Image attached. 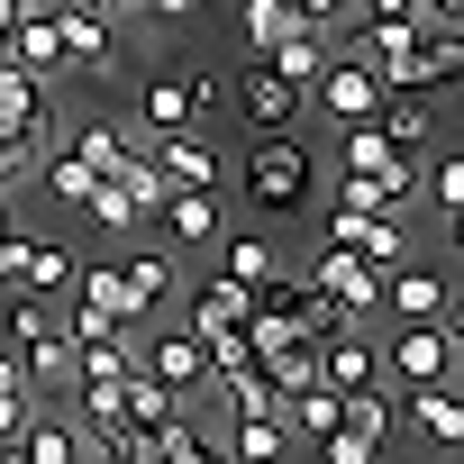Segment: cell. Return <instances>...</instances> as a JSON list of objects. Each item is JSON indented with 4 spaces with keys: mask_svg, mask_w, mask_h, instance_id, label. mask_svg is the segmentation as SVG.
I'll return each mask as SVG.
<instances>
[{
    "mask_svg": "<svg viewBox=\"0 0 464 464\" xmlns=\"http://www.w3.org/2000/svg\"><path fill=\"white\" fill-rule=\"evenodd\" d=\"M328 200H337V209H410V200H401L382 173H346V164L328 173Z\"/></svg>",
    "mask_w": 464,
    "mask_h": 464,
    "instance_id": "cell-27",
    "label": "cell"
},
{
    "mask_svg": "<svg viewBox=\"0 0 464 464\" xmlns=\"http://www.w3.org/2000/svg\"><path fill=\"white\" fill-rule=\"evenodd\" d=\"M10 182H28V146H19L10 128H0V191H10Z\"/></svg>",
    "mask_w": 464,
    "mask_h": 464,
    "instance_id": "cell-31",
    "label": "cell"
},
{
    "mask_svg": "<svg viewBox=\"0 0 464 464\" xmlns=\"http://www.w3.org/2000/svg\"><path fill=\"white\" fill-rule=\"evenodd\" d=\"M0 55H10L19 73H37V82L64 73V37H55V10H46V0H28V10L0 28Z\"/></svg>",
    "mask_w": 464,
    "mask_h": 464,
    "instance_id": "cell-14",
    "label": "cell"
},
{
    "mask_svg": "<svg viewBox=\"0 0 464 464\" xmlns=\"http://www.w3.org/2000/svg\"><path fill=\"white\" fill-rule=\"evenodd\" d=\"M246 200L256 209H310L319 200V146L301 128H265L246 155Z\"/></svg>",
    "mask_w": 464,
    "mask_h": 464,
    "instance_id": "cell-1",
    "label": "cell"
},
{
    "mask_svg": "<svg viewBox=\"0 0 464 464\" xmlns=\"http://www.w3.org/2000/svg\"><path fill=\"white\" fill-rule=\"evenodd\" d=\"M209 110H218V82H209V73H164V64H155V73L137 82V119H146L155 137H164V128H200Z\"/></svg>",
    "mask_w": 464,
    "mask_h": 464,
    "instance_id": "cell-6",
    "label": "cell"
},
{
    "mask_svg": "<svg viewBox=\"0 0 464 464\" xmlns=\"http://www.w3.org/2000/svg\"><path fill=\"white\" fill-rule=\"evenodd\" d=\"M246 301H256L246 283H227V274H209V283H191V301H182V319H191V328L209 337V328H237V319H246Z\"/></svg>",
    "mask_w": 464,
    "mask_h": 464,
    "instance_id": "cell-22",
    "label": "cell"
},
{
    "mask_svg": "<svg viewBox=\"0 0 464 464\" xmlns=\"http://www.w3.org/2000/svg\"><path fill=\"white\" fill-rule=\"evenodd\" d=\"M146 164H155V182H164V191H218V155H209V137H200V128H164Z\"/></svg>",
    "mask_w": 464,
    "mask_h": 464,
    "instance_id": "cell-15",
    "label": "cell"
},
{
    "mask_svg": "<svg viewBox=\"0 0 464 464\" xmlns=\"http://www.w3.org/2000/svg\"><path fill=\"white\" fill-rule=\"evenodd\" d=\"M237 28H246V46L265 55V46L292 28V0H237Z\"/></svg>",
    "mask_w": 464,
    "mask_h": 464,
    "instance_id": "cell-28",
    "label": "cell"
},
{
    "mask_svg": "<svg viewBox=\"0 0 464 464\" xmlns=\"http://www.w3.org/2000/svg\"><path fill=\"white\" fill-rule=\"evenodd\" d=\"M364 19H401V10H419V0H355Z\"/></svg>",
    "mask_w": 464,
    "mask_h": 464,
    "instance_id": "cell-33",
    "label": "cell"
},
{
    "mask_svg": "<svg viewBox=\"0 0 464 464\" xmlns=\"http://www.w3.org/2000/svg\"><path fill=\"white\" fill-rule=\"evenodd\" d=\"M137 10H155V19H191L200 0H137Z\"/></svg>",
    "mask_w": 464,
    "mask_h": 464,
    "instance_id": "cell-34",
    "label": "cell"
},
{
    "mask_svg": "<svg viewBox=\"0 0 464 464\" xmlns=\"http://www.w3.org/2000/svg\"><path fill=\"white\" fill-rule=\"evenodd\" d=\"M73 274H82V256H73L64 237H28V256H19V292L64 301V292H73Z\"/></svg>",
    "mask_w": 464,
    "mask_h": 464,
    "instance_id": "cell-21",
    "label": "cell"
},
{
    "mask_svg": "<svg viewBox=\"0 0 464 464\" xmlns=\"http://www.w3.org/2000/svg\"><path fill=\"white\" fill-rule=\"evenodd\" d=\"M19 10H28V0H0V28H10V19H19Z\"/></svg>",
    "mask_w": 464,
    "mask_h": 464,
    "instance_id": "cell-36",
    "label": "cell"
},
{
    "mask_svg": "<svg viewBox=\"0 0 464 464\" xmlns=\"http://www.w3.org/2000/svg\"><path fill=\"white\" fill-rule=\"evenodd\" d=\"M373 101H382V73H373L364 55H328V64L310 73V110H319L328 128H355V119H373Z\"/></svg>",
    "mask_w": 464,
    "mask_h": 464,
    "instance_id": "cell-5",
    "label": "cell"
},
{
    "mask_svg": "<svg viewBox=\"0 0 464 464\" xmlns=\"http://www.w3.org/2000/svg\"><path fill=\"white\" fill-rule=\"evenodd\" d=\"M46 10H55V37H64V73H92V64H110V28H119V19L82 10V0H46Z\"/></svg>",
    "mask_w": 464,
    "mask_h": 464,
    "instance_id": "cell-18",
    "label": "cell"
},
{
    "mask_svg": "<svg viewBox=\"0 0 464 464\" xmlns=\"http://www.w3.org/2000/svg\"><path fill=\"white\" fill-rule=\"evenodd\" d=\"M455 373V319H392L382 337V382L410 392V382H446Z\"/></svg>",
    "mask_w": 464,
    "mask_h": 464,
    "instance_id": "cell-3",
    "label": "cell"
},
{
    "mask_svg": "<svg viewBox=\"0 0 464 464\" xmlns=\"http://www.w3.org/2000/svg\"><path fill=\"white\" fill-rule=\"evenodd\" d=\"M155 227H164V246L173 256H200L218 227H227V209H218V191H155V209H146Z\"/></svg>",
    "mask_w": 464,
    "mask_h": 464,
    "instance_id": "cell-10",
    "label": "cell"
},
{
    "mask_svg": "<svg viewBox=\"0 0 464 464\" xmlns=\"http://www.w3.org/2000/svg\"><path fill=\"white\" fill-rule=\"evenodd\" d=\"M0 128H10L28 155L55 137V101H46V82H37V73H19L10 55H0Z\"/></svg>",
    "mask_w": 464,
    "mask_h": 464,
    "instance_id": "cell-13",
    "label": "cell"
},
{
    "mask_svg": "<svg viewBox=\"0 0 464 464\" xmlns=\"http://www.w3.org/2000/svg\"><path fill=\"white\" fill-rule=\"evenodd\" d=\"M137 364H146L155 382H173L182 401H191V392H209V346H200V328H164V337H155Z\"/></svg>",
    "mask_w": 464,
    "mask_h": 464,
    "instance_id": "cell-17",
    "label": "cell"
},
{
    "mask_svg": "<svg viewBox=\"0 0 464 464\" xmlns=\"http://www.w3.org/2000/svg\"><path fill=\"white\" fill-rule=\"evenodd\" d=\"M73 283H82V292H101L119 319H146V310H164V301H173V246H128L119 265H82Z\"/></svg>",
    "mask_w": 464,
    "mask_h": 464,
    "instance_id": "cell-2",
    "label": "cell"
},
{
    "mask_svg": "<svg viewBox=\"0 0 464 464\" xmlns=\"http://www.w3.org/2000/svg\"><path fill=\"white\" fill-rule=\"evenodd\" d=\"M155 437V464H209V428L191 419V410H173L164 428H146Z\"/></svg>",
    "mask_w": 464,
    "mask_h": 464,
    "instance_id": "cell-25",
    "label": "cell"
},
{
    "mask_svg": "<svg viewBox=\"0 0 464 464\" xmlns=\"http://www.w3.org/2000/svg\"><path fill=\"white\" fill-rule=\"evenodd\" d=\"M382 319H446V274L419 265V256H401L382 274Z\"/></svg>",
    "mask_w": 464,
    "mask_h": 464,
    "instance_id": "cell-16",
    "label": "cell"
},
{
    "mask_svg": "<svg viewBox=\"0 0 464 464\" xmlns=\"http://www.w3.org/2000/svg\"><path fill=\"white\" fill-rule=\"evenodd\" d=\"M82 455H101V428H82L73 410H28L19 464H82Z\"/></svg>",
    "mask_w": 464,
    "mask_h": 464,
    "instance_id": "cell-12",
    "label": "cell"
},
{
    "mask_svg": "<svg viewBox=\"0 0 464 464\" xmlns=\"http://www.w3.org/2000/svg\"><path fill=\"white\" fill-rule=\"evenodd\" d=\"M10 346H19V364H28V392H37V401H64V392H73V364H82V346H73V328H64L55 310H46L28 337H10Z\"/></svg>",
    "mask_w": 464,
    "mask_h": 464,
    "instance_id": "cell-9",
    "label": "cell"
},
{
    "mask_svg": "<svg viewBox=\"0 0 464 464\" xmlns=\"http://www.w3.org/2000/svg\"><path fill=\"white\" fill-rule=\"evenodd\" d=\"M419 200H428L437 218H455V209H464V155H455L446 137H437V146L419 155Z\"/></svg>",
    "mask_w": 464,
    "mask_h": 464,
    "instance_id": "cell-24",
    "label": "cell"
},
{
    "mask_svg": "<svg viewBox=\"0 0 464 464\" xmlns=\"http://www.w3.org/2000/svg\"><path fill=\"white\" fill-rule=\"evenodd\" d=\"M373 128H382L401 155H428V146L446 137V128H437V110H428V92H382V101H373Z\"/></svg>",
    "mask_w": 464,
    "mask_h": 464,
    "instance_id": "cell-19",
    "label": "cell"
},
{
    "mask_svg": "<svg viewBox=\"0 0 464 464\" xmlns=\"http://www.w3.org/2000/svg\"><path fill=\"white\" fill-rule=\"evenodd\" d=\"M82 10H101V19H128V10H137V0H82Z\"/></svg>",
    "mask_w": 464,
    "mask_h": 464,
    "instance_id": "cell-35",
    "label": "cell"
},
{
    "mask_svg": "<svg viewBox=\"0 0 464 464\" xmlns=\"http://www.w3.org/2000/svg\"><path fill=\"white\" fill-rule=\"evenodd\" d=\"M346 10H355V0H292V19H310V28H337Z\"/></svg>",
    "mask_w": 464,
    "mask_h": 464,
    "instance_id": "cell-30",
    "label": "cell"
},
{
    "mask_svg": "<svg viewBox=\"0 0 464 464\" xmlns=\"http://www.w3.org/2000/svg\"><path fill=\"white\" fill-rule=\"evenodd\" d=\"M0 392H19V401H37V392H28V364H19V346H0Z\"/></svg>",
    "mask_w": 464,
    "mask_h": 464,
    "instance_id": "cell-32",
    "label": "cell"
},
{
    "mask_svg": "<svg viewBox=\"0 0 464 464\" xmlns=\"http://www.w3.org/2000/svg\"><path fill=\"white\" fill-rule=\"evenodd\" d=\"M283 446H292L283 410H265V419H227V455H246V464H265V455H283Z\"/></svg>",
    "mask_w": 464,
    "mask_h": 464,
    "instance_id": "cell-26",
    "label": "cell"
},
{
    "mask_svg": "<svg viewBox=\"0 0 464 464\" xmlns=\"http://www.w3.org/2000/svg\"><path fill=\"white\" fill-rule=\"evenodd\" d=\"M401 428H419L437 455H464V401H455V373H446V382H410V392H401Z\"/></svg>",
    "mask_w": 464,
    "mask_h": 464,
    "instance_id": "cell-11",
    "label": "cell"
},
{
    "mask_svg": "<svg viewBox=\"0 0 464 464\" xmlns=\"http://www.w3.org/2000/svg\"><path fill=\"white\" fill-rule=\"evenodd\" d=\"M265 64H274V73H292V82L310 92V73L328 64V28H310V19H292V28H283V37L265 46Z\"/></svg>",
    "mask_w": 464,
    "mask_h": 464,
    "instance_id": "cell-23",
    "label": "cell"
},
{
    "mask_svg": "<svg viewBox=\"0 0 464 464\" xmlns=\"http://www.w3.org/2000/svg\"><path fill=\"white\" fill-rule=\"evenodd\" d=\"M382 446H392V437H364V428H337V419H328V437H319V455H328V464H373Z\"/></svg>",
    "mask_w": 464,
    "mask_h": 464,
    "instance_id": "cell-29",
    "label": "cell"
},
{
    "mask_svg": "<svg viewBox=\"0 0 464 464\" xmlns=\"http://www.w3.org/2000/svg\"><path fill=\"white\" fill-rule=\"evenodd\" d=\"M237 119H246L256 137H265V128H301V119H310V92H301L292 73H274V64L256 55V64L237 73Z\"/></svg>",
    "mask_w": 464,
    "mask_h": 464,
    "instance_id": "cell-8",
    "label": "cell"
},
{
    "mask_svg": "<svg viewBox=\"0 0 464 464\" xmlns=\"http://www.w3.org/2000/svg\"><path fill=\"white\" fill-rule=\"evenodd\" d=\"M419 28H428L419 10H401V19H364L346 55H364V64L382 73V92H428V82H419Z\"/></svg>",
    "mask_w": 464,
    "mask_h": 464,
    "instance_id": "cell-4",
    "label": "cell"
},
{
    "mask_svg": "<svg viewBox=\"0 0 464 464\" xmlns=\"http://www.w3.org/2000/svg\"><path fill=\"white\" fill-rule=\"evenodd\" d=\"M209 256H218V274L227 283H265V274H283V246L274 237H256V227H218V237H209Z\"/></svg>",
    "mask_w": 464,
    "mask_h": 464,
    "instance_id": "cell-20",
    "label": "cell"
},
{
    "mask_svg": "<svg viewBox=\"0 0 464 464\" xmlns=\"http://www.w3.org/2000/svg\"><path fill=\"white\" fill-rule=\"evenodd\" d=\"M301 274H310V283H319L337 310H355V319H382V265H364L355 246H337V237H328V246H319Z\"/></svg>",
    "mask_w": 464,
    "mask_h": 464,
    "instance_id": "cell-7",
    "label": "cell"
}]
</instances>
